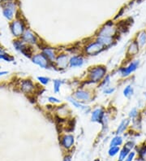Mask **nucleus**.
Instances as JSON below:
<instances>
[{
	"instance_id": "obj_1",
	"label": "nucleus",
	"mask_w": 146,
	"mask_h": 161,
	"mask_svg": "<svg viewBox=\"0 0 146 161\" xmlns=\"http://www.w3.org/2000/svg\"><path fill=\"white\" fill-rule=\"evenodd\" d=\"M107 68L104 65H95L88 70L86 82L90 84H99L106 76Z\"/></svg>"
},
{
	"instance_id": "obj_2",
	"label": "nucleus",
	"mask_w": 146,
	"mask_h": 161,
	"mask_svg": "<svg viewBox=\"0 0 146 161\" xmlns=\"http://www.w3.org/2000/svg\"><path fill=\"white\" fill-rule=\"evenodd\" d=\"M27 28L28 27L25 20L22 16H18L9 24L10 32L15 38H20Z\"/></svg>"
},
{
	"instance_id": "obj_3",
	"label": "nucleus",
	"mask_w": 146,
	"mask_h": 161,
	"mask_svg": "<svg viewBox=\"0 0 146 161\" xmlns=\"http://www.w3.org/2000/svg\"><path fill=\"white\" fill-rule=\"evenodd\" d=\"M119 34V27H117L113 20H108L97 30L95 34V37H109L117 38Z\"/></svg>"
},
{
	"instance_id": "obj_4",
	"label": "nucleus",
	"mask_w": 146,
	"mask_h": 161,
	"mask_svg": "<svg viewBox=\"0 0 146 161\" xmlns=\"http://www.w3.org/2000/svg\"><path fill=\"white\" fill-rule=\"evenodd\" d=\"M106 50L104 46L97 41L96 39L88 41L84 45L82 48V53L85 56H96Z\"/></svg>"
},
{
	"instance_id": "obj_5",
	"label": "nucleus",
	"mask_w": 146,
	"mask_h": 161,
	"mask_svg": "<svg viewBox=\"0 0 146 161\" xmlns=\"http://www.w3.org/2000/svg\"><path fill=\"white\" fill-rule=\"evenodd\" d=\"M1 6L2 16L8 21L11 22L18 16V4L16 1L2 2Z\"/></svg>"
},
{
	"instance_id": "obj_6",
	"label": "nucleus",
	"mask_w": 146,
	"mask_h": 161,
	"mask_svg": "<svg viewBox=\"0 0 146 161\" xmlns=\"http://www.w3.org/2000/svg\"><path fill=\"white\" fill-rule=\"evenodd\" d=\"M12 46L17 52H19L27 58L31 59V57L34 54L33 47L27 45L26 43H24L20 38H15L12 41Z\"/></svg>"
},
{
	"instance_id": "obj_7",
	"label": "nucleus",
	"mask_w": 146,
	"mask_h": 161,
	"mask_svg": "<svg viewBox=\"0 0 146 161\" xmlns=\"http://www.w3.org/2000/svg\"><path fill=\"white\" fill-rule=\"evenodd\" d=\"M22 41H24V43H26L27 45H29L30 46H41V39L37 36V34L36 33H34L33 30L27 28L26 30L24 31L23 35L20 38Z\"/></svg>"
},
{
	"instance_id": "obj_8",
	"label": "nucleus",
	"mask_w": 146,
	"mask_h": 161,
	"mask_svg": "<svg viewBox=\"0 0 146 161\" xmlns=\"http://www.w3.org/2000/svg\"><path fill=\"white\" fill-rule=\"evenodd\" d=\"M32 63H34L35 65L38 66L39 68L42 69H50L54 68V64L44 55L41 52L38 53H34L31 57Z\"/></svg>"
},
{
	"instance_id": "obj_9",
	"label": "nucleus",
	"mask_w": 146,
	"mask_h": 161,
	"mask_svg": "<svg viewBox=\"0 0 146 161\" xmlns=\"http://www.w3.org/2000/svg\"><path fill=\"white\" fill-rule=\"evenodd\" d=\"M72 96L75 99L83 102L87 103L93 99V93L89 89L85 88H78L72 93Z\"/></svg>"
},
{
	"instance_id": "obj_10",
	"label": "nucleus",
	"mask_w": 146,
	"mask_h": 161,
	"mask_svg": "<svg viewBox=\"0 0 146 161\" xmlns=\"http://www.w3.org/2000/svg\"><path fill=\"white\" fill-rule=\"evenodd\" d=\"M69 59L70 55L66 52H59L54 62V68L58 71L65 70L69 67Z\"/></svg>"
},
{
	"instance_id": "obj_11",
	"label": "nucleus",
	"mask_w": 146,
	"mask_h": 161,
	"mask_svg": "<svg viewBox=\"0 0 146 161\" xmlns=\"http://www.w3.org/2000/svg\"><path fill=\"white\" fill-rule=\"evenodd\" d=\"M140 64H141V61L139 59H134L131 60L127 65L120 67L118 72L122 77H127L138 69Z\"/></svg>"
},
{
	"instance_id": "obj_12",
	"label": "nucleus",
	"mask_w": 146,
	"mask_h": 161,
	"mask_svg": "<svg viewBox=\"0 0 146 161\" xmlns=\"http://www.w3.org/2000/svg\"><path fill=\"white\" fill-rule=\"evenodd\" d=\"M19 89L26 95H33L36 92V85L31 79H22L19 80Z\"/></svg>"
},
{
	"instance_id": "obj_13",
	"label": "nucleus",
	"mask_w": 146,
	"mask_h": 161,
	"mask_svg": "<svg viewBox=\"0 0 146 161\" xmlns=\"http://www.w3.org/2000/svg\"><path fill=\"white\" fill-rule=\"evenodd\" d=\"M66 100H67L68 102H70L71 104L75 108L80 110V112H84L85 114H89V113H90L91 111H92V109H91V107H90L89 106H88V105H86L85 103H83V102L76 100L75 98L73 97L72 95L68 96V97L66 98Z\"/></svg>"
},
{
	"instance_id": "obj_14",
	"label": "nucleus",
	"mask_w": 146,
	"mask_h": 161,
	"mask_svg": "<svg viewBox=\"0 0 146 161\" xmlns=\"http://www.w3.org/2000/svg\"><path fill=\"white\" fill-rule=\"evenodd\" d=\"M59 142L63 149L69 151L72 148L75 143V137L71 134H64L59 138Z\"/></svg>"
},
{
	"instance_id": "obj_15",
	"label": "nucleus",
	"mask_w": 146,
	"mask_h": 161,
	"mask_svg": "<svg viewBox=\"0 0 146 161\" xmlns=\"http://www.w3.org/2000/svg\"><path fill=\"white\" fill-rule=\"evenodd\" d=\"M106 114L105 108L102 106H98L91 111L90 115H91V121L93 123H98L101 124L102 120V118Z\"/></svg>"
},
{
	"instance_id": "obj_16",
	"label": "nucleus",
	"mask_w": 146,
	"mask_h": 161,
	"mask_svg": "<svg viewBox=\"0 0 146 161\" xmlns=\"http://www.w3.org/2000/svg\"><path fill=\"white\" fill-rule=\"evenodd\" d=\"M41 52L50 61L51 63H54L56 57L58 55V51L55 48L50 46H41Z\"/></svg>"
},
{
	"instance_id": "obj_17",
	"label": "nucleus",
	"mask_w": 146,
	"mask_h": 161,
	"mask_svg": "<svg viewBox=\"0 0 146 161\" xmlns=\"http://www.w3.org/2000/svg\"><path fill=\"white\" fill-rule=\"evenodd\" d=\"M85 59L83 55H73L70 56L69 59V68H81L85 64Z\"/></svg>"
},
{
	"instance_id": "obj_18",
	"label": "nucleus",
	"mask_w": 146,
	"mask_h": 161,
	"mask_svg": "<svg viewBox=\"0 0 146 161\" xmlns=\"http://www.w3.org/2000/svg\"><path fill=\"white\" fill-rule=\"evenodd\" d=\"M140 49L141 48L135 39L131 41V42L129 43L128 46H127V58H133L134 56H136L140 52Z\"/></svg>"
},
{
	"instance_id": "obj_19",
	"label": "nucleus",
	"mask_w": 146,
	"mask_h": 161,
	"mask_svg": "<svg viewBox=\"0 0 146 161\" xmlns=\"http://www.w3.org/2000/svg\"><path fill=\"white\" fill-rule=\"evenodd\" d=\"M95 39L97 41H99L105 48H109L114 45H115L117 41V38H109V37H95Z\"/></svg>"
},
{
	"instance_id": "obj_20",
	"label": "nucleus",
	"mask_w": 146,
	"mask_h": 161,
	"mask_svg": "<svg viewBox=\"0 0 146 161\" xmlns=\"http://www.w3.org/2000/svg\"><path fill=\"white\" fill-rule=\"evenodd\" d=\"M131 123V120L129 118H125L121 120V122L119 123L118 127H117L116 131H115V134L116 135H121L126 131L127 129H128L129 125Z\"/></svg>"
},
{
	"instance_id": "obj_21",
	"label": "nucleus",
	"mask_w": 146,
	"mask_h": 161,
	"mask_svg": "<svg viewBox=\"0 0 146 161\" xmlns=\"http://www.w3.org/2000/svg\"><path fill=\"white\" fill-rule=\"evenodd\" d=\"M135 40L138 43L140 48H144L146 46V29L141 30L136 34Z\"/></svg>"
},
{
	"instance_id": "obj_22",
	"label": "nucleus",
	"mask_w": 146,
	"mask_h": 161,
	"mask_svg": "<svg viewBox=\"0 0 146 161\" xmlns=\"http://www.w3.org/2000/svg\"><path fill=\"white\" fill-rule=\"evenodd\" d=\"M123 143V138L121 135H115L109 141V146H120Z\"/></svg>"
},
{
	"instance_id": "obj_23",
	"label": "nucleus",
	"mask_w": 146,
	"mask_h": 161,
	"mask_svg": "<svg viewBox=\"0 0 146 161\" xmlns=\"http://www.w3.org/2000/svg\"><path fill=\"white\" fill-rule=\"evenodd\" d=\"M53 82V90L54 94H59L62 85L63 84V80L61 79H54L52 80Z\"/></svg>"
},
{
	"instance_id": "obj_24",
	"label": "nucleus",
	"mask_w": 146,
	"mask_h": 161,
	"mask_svg": "<svg viewBox=\"0 0 146 161\" xmlns=\"http://www.w3.org/2000/svg\"><path fill=\"white\" fill-rule=\"evenodd\" d=\"M123 96L127 98H130L134 95V87L131 85H127L123 90Z\"/></svg>"
},
{
	"instance_id": "obj_25",
	"label": "nucleus",
	"mask_w": 146,
	"mask_h": 161,
	"mask_svg": "<svg viewBox=\"0 0 146 161\" xmlns=\"http://www.w3.org/2000/svg\"><path fill=\"white\" fill-rule=\"evenodd\" d=\"M131 128L133 130L136 131H141L142 129V124H141V118H136V119L131 120Z\"/></svg>"
},
{
	"instance_id": "obj_26",
	"label": "nucleus",
	"mask_w": 146,
	"mask_h": 161,
	"mask_svg": "<svg viewBox=\"0 0 146 161\" xmlns=\"http://www.w3.org/2000/svg\"><path fill=\"white\" fill-rule=\"evenodd\" d=\"M110 80H111V77H110V75L109 74H106V76L105 77L101 82L98 84V87L101 88V89H104V88L107 87V86H109V84H110Z\"/></svg>"
},
{
	"instance_id": "obj_27",
	"label": "nucleus",
	"mask_w": 146,
	"mask_h": 161,
	"mask_svg": "<svg viewBox=\"0 0 146 161\" xmlns=\"http://www.w3.org/2000/svg\"><path fill=\"white\" fill-rule=\"evenodd\" d=\"M130 151L129 149H127V147L123 146V147L122 149H120V151L119 153V159L118 161H124V159H126V157L127 156L129 153H130Z\"/></svg>"
},
{
	"instance_id": "obj_28",
	"label": "nucleus",
	"mask_w": 146,
	"mask_h": 161,
	"mask_svg": "<svg viewBox=\"0 0 146 161\" xmlns=\"http://www.w3.org/2000/svg\"><path fill=\"white\" fill-rule=\"evenodd\" d=\"M137 153H138L139 159L141 160H146V144L144 146H141L137 149Z\"/></svg>"
},
{
	"instance_id": "obj_29",
	"label": "nucleus",
	"mask_w": 146,
	"mask_h": 161,
	"mask_svg": "<svg viewBox=\"0 0 146 161\" xmlns=\"http://www.w3.org/2000/svg\"><path fill=\"white\" fill-rule=\"evenodd\" d=\"M5 61V62H12L14 61V57L8 54L7 51L0 54V61Z\"/></svg>"
},
{
	"instance_id": "obj_30",
	"label": "nucleus",
	"mask_w": 146,
	"mask_h": 161,
	"mask_svg": "<svg viewBox=\"0 0 146 161\" xmlns=\"http://www.w3.org/2000/svg\"><path fill=\"white\" fill-rule=\"evenodd\" d=\"M36 80H38V82L42 85H47L51 81V79L48 77H44V76H39L36 77Z\"/></svg>"
},
{
	"instance_id": "obj_31",
	"label": "nucleus",
	"mask_w": 146,
	"mask_h": 161,
	"mask_svg": "<svg viewBox=\"0 0 146 161\" xmlns=\"http://www.w3.org/2000/svg\"><path fill=\"white\" fill-rule=\"evenodd\" d=\"M119 151H120V146H109V149L108 150V155L110 157H114L119 153Z\"/></svg>"
},
{
	"instance_id": "obj_32",
	"label": "nucleus",
	"mask_w": 146,
	"mask_h": 161,
	"mask_svg": "<svg viewBox=\"0 0 146 161\" xmlns=\"http://www.w3.org/2000/svg\"><path fill=\"white\" fill-rule=\"evenodd\" d=\"M140 115V112H139V110L136 108V107H133L130 110V112L128 113V118L130 120H133L136 119Z\"/></svg>"
},
{
	"instance_id": "obj_33",
	"label": "nucleus",
	"mask_w": 146,
	"mask_h": 161,
	"mask_svg": "<svg viewBox=\"0 0 146 161\" xmlns=\"http://www.w3.org/2000/svg\"><path fill=\"white\" fill-rule=\"evenodd\" d=\"M47 100L51 104H61L62 103V101L58 98L54 97V96H49Z\"/></svg>"
},
{
	"instance_id": "obj_34",
	"label": "nucleus",
	"mask_w": 146,
	"mask_h": 161,
	"mask_svg": "<svg viewBox=\"0 0 146 161\" xmlns=\"http://www.w3.org/2000/svg\"><path fill=\"white\" fill-rule=\"evenodd\" d=\"M115 87H113V86H107V87L104 88L103 90H102V91H103V93H104L105 95H112V94H114V92H115Z\"/></svg>"
},
{
	"instance_id": "obj_35",
	"label": "nucleus",
	"mask_w": 146,
	"mask_h": 161,
	"mask_svg": "<svg viewBox=\"0 0 146 161\" xmlns=\"http://www.w3.org/2000/svg\"><path fill=\"white\" fill-rule=\"evenodd\" d=\"M135 156H136V151H130V153L127 155L124 161H133L134 159H135Z\"/></svg>"
},
{
	"instance_id": "obj_36",
	"label": "nucleus",
	"mask_w": 146,
	"mask_h": 161,
	"mask_svg": "<svg viewBox=\"0 0 146 161\" xmlns=\"http://www.w3.org/2000/svg\"><path fill=\"white\" fill-rule=\"evenodd\" d=\"M135 146H136V144H135V142H134L133 141H131V140L127 141L126 143H125V145H124V146L127 147V149H129L130 151H131L132 149L135 148Z\"/></svg>"
},
{
	"instance_id": "obj_37",
	"label": "nucleus",
	"mask_w": 146,
	"mask_h": 161,
	"mask_svg": "<svg viewBox=\"0 0 146 161\" xmlns=\"http://www.w3.org/2000/svg\"><path fill=\"white\" fill-rule=\"evenodd\" d=\"M123 12H124V8H122V9L120 10V12H119V13H118V14L116 15V16H114V20L118 19L119 17L121 16L122 15H123Z\"/></svg>"
},
{
	"instance_id": "obj_38",
	"label": "nucleus",
	"mask_w": 146,
	"mask_h": 161,
	"mask_svg": "<svg viewBox=\"0 0 146 161\" xmlns=\"http://www.w3.org/2000/svg\"><path fill=\"white\" fill-rule=\"evenodd\" d=\"M63 161H71V155H67L64 156Z\"/></svg>"
},
{
	"instance_id": "obj_39",
	"label": "nucleus",
	"mask_w": 146,
	"mask_h": 161,
	"mask_svg": "<svg viewBox=\"0 0 146 161\" xmlns=\"http://www.w3.org/2000/svg\"><path fill=\"white\" fill-rule=\"evenodd\" d=\"M8 72L7 71H0V77H3V76H6L8 74Z\"/></svg>"
},
{
	"instance_id": "obj_40",
	"label": "nucleus",
	"mask_w": 146,
	"mask_h": 161,
	"mask_svg": "<svg viewBox=\"0 0 146 161\" xmlns=\"http://www.w3.org/2000/svg\"><path fill=\"white\" fill-rule=\"evenodd\" d=\"M12 1H16V0H1V3H2V2H12Z\"/></svg>"
},
{
	"instance_id": "obj_41",
	"label": "nucleus",
	"mask_w": 146,
	"mask_h": 161,
	"mask_svg": "<svg viewBox=\"0 0 146 161\" xmlns=\"http://www.w3.org/2000/svg\"><path fill=\"white\" fill-rule=\"evenodd\" d=\"M141 1H142V0H137V2H141Z\"/></svg>"
},
{
	"instance_id": "obj_42",
	"label": "nucleus",
	"mask_w": 146,
	"mask_h": 161,
	"mask_svg": "<svg viewBox=\"0 0 146 161\" xmlns=\"http://www.w3.org/2000/svg\"><path fill=\"white\" fill-rule=\"evenodd\" d=\"M144 97L146 98V92H144Z\"/></svg>"
},
{
	"instance_id": "obj_43",
	"label": "nucleus",
	"mask_w": 146,
	"mask_h": 161,
	"mask_svg": "<svg viewBox=\"0 0 146 161\" xmlns=\"http://www.w3.org/2000/svg\"><path fill=\"white\" fill-rule=\"evenodd\" d=\"M94 161H100V159H96V160H94Z\"/></svg>"
}]
</instances>
